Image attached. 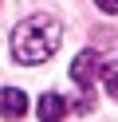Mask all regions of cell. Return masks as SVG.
<instances>
[{
  "mask_svg": "<svg viewBox=\"0 0 118 122\" xmlns=\"http://www.w3.org/2000/svg\"><path fill=\"white\" fill-rule=\"evenodd\" d=\"M59 40H63V24L47 12H36V16L20 20L12 32V55L16 63H43L59 51Z\"/></svg>",
  "mask_w": 118,
  "mask_h": 122,
  "instance_id": "cell-1",
  "label": "cell"
},
{
  "mask_svg": "<svg viewBox=\"0 0 118 122\" xmlns=\"http://www.w3.org/2000/svg\"><path fill=\"white\" fill-rule=\"evenodd\" d=\"M102 71H106V67H102V55H98L94 47L79 51V55H75V63H71V79H75L83 91H91L94 83L102 79Z\"/></svg>",
  "mask_w": 118,
  "mask_h": 122,
  "instance_id": "cell-2",
  "label": "cell"
},
{
  "mask_svg": "<svg viewBox=\"0 0 118 122\" xmlns=\"http://www.w3.org/2000/svg\"><path fill=\"white\" fill-rule=\"evenodd\" d=\"M0 114L4 118H24L28 114V95L16 91V87H4L0 91Z\"/></svg>",
  "mask_w": 118,
  "mask_h": 122,
  "instance_id": "cell-3",
  "label": "cell"
},
{
  "mask_svg": "<svg viewBox=\"0 0 118 122\" xmlns=\"http://www.w3.org/2000/svg\"><path fill=\"white\" fill-rule=\"evenodd\" d=\"M36 110H39V118H43V122H59L63 114H67V98H63V95H43Z\"/></svg>",
  "mask_w": 118,
  "mask_h": 122,
  "instance_id": "cell-4",
  "label": "cell"
},
{
  "mask_svg": "<svg viewBox=\"0 0 118 122\" xmlns=\"http://www.w3.org/2000/svg\"><path fill=\"white\" fill-rule=\"evenodd\" d=\"M102 79H106V91L118 98V67H114V71H102Z\"/></svg>",
  "mask_w": 118,
  "mask_h": 122,
  "instance_id": "cell-5",
  "label": "cell"
},
{
  "mask_svg": "<svg viewBox=\"0 0 118 122\" xmlns=\"http://www.w3.org/2000/svg\"><path fill=\"white\" fill-rule=\"evenodd\" d=\"M94 4H98L102 12H118V0H94Z\"/></svg>",
  "mask_w": 118,
  "mask_h": 122,
  "instance_id": "cell-6",
  "label": "cell"
}]
</instances>
